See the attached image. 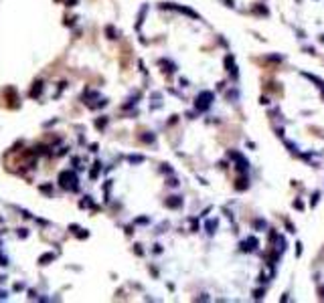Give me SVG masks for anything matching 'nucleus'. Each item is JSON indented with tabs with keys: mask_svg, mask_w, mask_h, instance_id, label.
I'll list each match as a JSON object with an SVG mask.
<instances>
[{
	"mask_svg": "<svg viewBox=\"0 0 324 303\" xmlns=\"http://www.w3.org/2000/svg\"><path fill=\"white\" fill-rule=\"evenodd\" d=\"M294 206H296V208H300V210L304 208V206H302V202H300V200H296V202H294Z\"/></svg>",
	"mask_w": 324,
	"mask_h": 303,
	"instance_id": "12",
	"label": "nucleus"
},
{
	"mask_svg": "<svg viewBox=\"0 0 324 303\" xmlns=\"http://www.w3.org/2000/svg\"><path fill=\"white\" fill-rule=\"evenodd\" d=\"M180 204H182V198H180V196H170L168 200H166V206H168V208H178Z\"/></svg>",
	"mask_w": 324,
	"mask_h": 303,
	"instance_id": "3",
	"label": "nucleus"
},
{
	"mask_svg": "<svg viewBox=\"0 0 324 303\" xmlns=\"http://www.w3.org/2000/svg\"><path fill=\"white\" fill-rule=\"evenodd\" d=\"M0 297H2V299H4V297H6V293H4V291H0Z\"/></svg>",
	"mask_w": 324,
	"mask_h": 303,
	"instance_id": "14",
	"label": "nucleus"
},
{
	"mask_svg": "<svg viewBox=\"0 0 324 303\" xmlns=\"http://www.w3.org/2000/svg\"><path fill=\"white\" fill-rule=\"evenodd\" d=\"M211 101H213V93H211V91H201V93L196 95V107L207 109L211 105Z\"/></svg>",
	"mask_w": 324,
	"mask_h": 303,
	"instance_id": "1",
	"label": "nucleus"
},
{
	"mask_svg": "<svg viewBox=\"0 0 324 303\" xmlns=\"http://www.w3.org/2000/svg\"><path fill=\"white\" fill-rule=\"evenodd\" d=\"M255 245H257V241L251 236V238H247V241L241 242V251H253V249H255Z\"/></svg>",
	"mask_w": 324,
	"mask_h": 303,
	"instance_id": "4",
	"label": "nucleus"
},
{
	"mask_svg": "<svg viewBox=\"0 0 324 303\" xmlns=\"http://www.w3.org/2000/svg\"><path fill=\"white\" fill-rule=\"evenodd\" d=\"M318 196H320V194H318V192H316V194H314V196H312V206H314V204H316V202H318Z\"/></svg>",
	"mask_w": 324,
	"mask_h": 303,
	"instance_id": "11",
	"label": "nucleus"
},
{
	"mask_svg": "<svg viewBox=\"0 0 324 303\" xmlns=\"http://www.w3.org/2000/svg\"><path fill=\"white\" fill-rule=\"evenodd\" d=\"M322 43H324V36H322Z\"/></svg>",
	"mask_w": 324,
	"mask_h": 303,
	"instance_id": "15",
	"label": "nucleus"
},
{
	"mask_svg": "<svg viewBox=\"0 0 324 303\" xmlns=\"http://www.w3.org/2000/svg\"><path fill=\"white\" fill-rule=\"evenodd\" d=\"M320 297L324 299V287H320Z\"/></svg>",
	"mask_w": 324,
	"mask_h": 303,
	"instance_id": "13",
	"label": "nucleus"
},
{
	"mask_svg": "<svg viewBox=\"0 0 324 303\" xmlns=\"http://www.w3.org/2000/svg\"><path fill=\"white\" fill-rule=\"evenodd\" d=\"M245 182H247L245 178H239V180H237V184H235V188H237V190H245V188H247V184H245Z\"/></svg>",
	"mask_w": 324,
	"mask_h": 303,
	"instance_id": "6",
	"label": "nucleus"
},
{
	"mask_svg": "<svg viewBox=\"0 0 324 303\" xmlns=\"http://www.w3.org/2000/svg\"><path fill=\"white\" fill-rule=\"evenodd\" d=\"M255 226H257V229H265V222H263V220H257Z\"/></svg>",
	"mask_w": 324,
	"mask_h": 303,
	"instance_id": "9",
	"label": "nucleus"
},
{
	"mask_svg": "<svg viewBox=\"0 0 324 303\" xmlns=\"http://www.w3.org/2000/svg\"><path fill=\"white\" fill-rule=\"evenodd\" d=\"M130 162H142V156H132V158H130Z\"/></svg>",
	"mask_w": 324,
	"mask_h": 303,
	"instance_id": "10",
	"label": "nucleus"
},
{
	"mask_svg": "<svg viewBox=\"0 0 324 303\" xmlns=\"http://www.w3.org/2000/svg\"><path fill=\"white\" fill-rule=\"evenodd\" d=\"M253 297H255V299H261V297H263V291H261V289H257L255 293H253Z\"/></svg>",
	"mask_w": 324,
	"mask_h": 303,
	"instance_id": "8",
	"label": "nucleus"
},
{
	"mask_svg": "<svg viewBox=\"0 0 324 303\" xmlns=\"http://www.w3.org/2000/svg\"><path fill=\"white\" fill-rule=\"evenodd\" d=\"M75 182H77V178H75L73 172H63L61 174V186L63 188H75Z\"/></svg>",
	"mask_w": 324,
	"mask_h": 303,
	"instance_id": "2",
	"label": "nucleus"
},
{
	"mask_svg": "<svg viewBox=\"0 0 324 303\" xmlns=\"http://www.w3.org/2000/svg\"><path fill=\"white\" fill-rule=\"evenodd\" d=\"M207 229H209V232L213 235V232H215V229H217V220H209V222H207Z\"/></svg>",
	"mask_w": 324,
	"mask_h": 303,
	"instance_id": "7",
	"label": "nucleus"
},
{
	"mask_svg": "<svg viewBox=\"0 0 324 303\" xmlns=\"http://www.w3.org/2000/svg\"><path fill=\"white\" fill-rule=\"evenodd\" d=\"M225 65H227V71H229V73L237 75V71H235V63H233V57H227V59H225Z\"/></svg>",
	"mask_w": 324,
	"mask_h": 303,
	"instance_id": "5",
	"label": "nucleus"
}]
</instances>
